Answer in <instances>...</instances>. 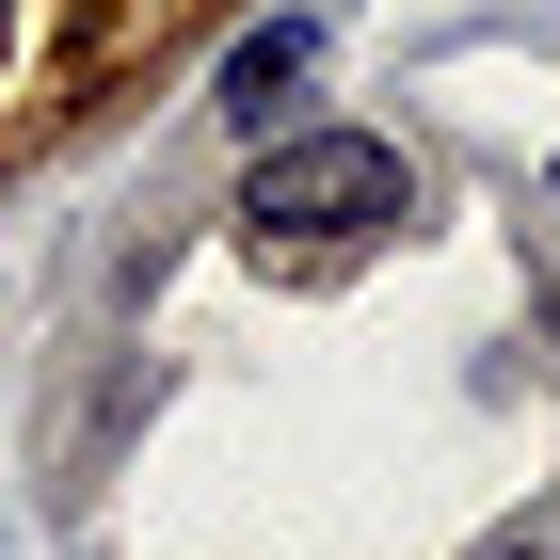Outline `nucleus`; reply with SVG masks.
Wrapping results in <instances>:
<instances>
[{
	"mask_svg": "<svg viewBox=\"0 0 560 560\" xmlns=\"http://www.w3.org/2000/svg\"><path fill=\"white\" fill-rule=\"evenodd\" d=\"M417 209V176H400V144L369 129H304V144H257V176H241V224L257 241H369V224Z\"/></svg>",
	"mask_w": 560,
	"mask_h": 560,
	"instance_id": "f257e3e1",
	"label": "nucleus"
},
{
	"mask_svg": "<svg viewBox=\"0 0 560 560\" xmlns=\"http://www.w3.org/2000/svg\"><path fill=\"white\" fill-rule=\"evenodd\" d=\"M304 65H320V16H257V33L224 48V113H241V129H272V96H289Z\"/></svg>",
	"mask_w": 560,
	"mask_h": 560,
	"instance_id": "f03ea898",
	"label": "nucleus"
},
{
	"mask_svg": "<svg viewBox=\"0 0 560 560\" xmlns=\"http://www.w3.org/2000/svg\"><path fill=\"white\" fill-rule=\"evenodd\" d=\"M480 560H560V545H528V528H513V545H480Z\"/></svg>",
	"mask_w": 560,
	"mask_h": 560,
	"instance_id": "7ed1b4c3",
	"label": "nucleus"
}]
</instances>
